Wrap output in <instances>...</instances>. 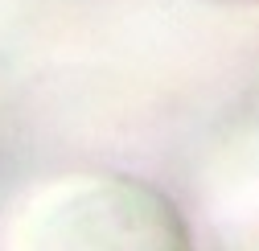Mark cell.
<instances>
[{
    "instance_id": "obj_1",
    "label": "cell",
    "mask_w": 259,
    "mask_h": 251,
    "mask_svg": "<svg viewBox=\"0 0 259 251\" xmlns=\"http://www.w3.org/2000/svg\"><path fill=\"white\" fill-rule=\"evenodd\" d=\"M9 251H189L177 210L127 177H66L29 198Z\"/></svg>"
}]
</instances>
